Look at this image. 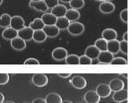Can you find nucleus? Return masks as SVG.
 Here are the masks:
<instances>
[{
	"label": "nucleus",
	"mask_w": 132,
	"mask_h": 103,
	"mask_svg": "<svg viewBox=\"0 0 132 103\" xmlns=\"http://www.w3.org/2000/svg\"><path fill=\"white\" fill-rule=\"evenodd\" d=\"M67 30H68V33L72 36H79L85 32V25L77 21L73 22V23H69Z\"/></svg>",
	"instance_id": "f257e3e1"
},
{
	"label": "nucleus",
	"mask_w": 132,
	"mask_h": 103,
	"mask_svg": "<svg viewBox=\"0 0 132 103\" xmlns=\"http://www.w3.org/2000/svg\"><path fill=\"white\" fill-rule=\"evenodd\" d=\"M31 82L36 87H44L48 83V77L44 73H35L31 77Z\"/></svg>",
	"instance_id": "f03ea898"
},
{
	"label": "nucleus",
	"mask_w": 132,
	"mask_h": 103,
	"mask_svg": "<svg viewBox=\"0 0 132 103\" xmlns=\"http://www.w3.org/2000/svg\"><path fill=\"white\" fill-rule=\"evenodd\" d=\"M10 27L14 29V30H16L17 32L21 30V29H23V27H25V22L23 20V18L19 15H14L13 17H11Z\"/></svg>",
	"instance_id": "7ed1b4c3"
},
{
	"label": "nucleus",
	"mask_w": 132,
	"mask_h": 103,
	"mask_svg": "<svg viewBox=\"0 0 132 103\" xmlns=\"http://www.w3.org/2000/svg\"><path fill=\"white\" fill-rule=\"evenodd\" d=\"M70 83H71L72 86H73L74 88H76V89L82 90L86 87L87 82L83 76H81V75H75V76L70 80Z\"/></svg>",
	"instance_id": "20e7f679"
},
{
	"label": "nucleus",
	"mask_w": 132,
	"mask_h": 103,
	"mask_svg": "<svg viewBox=\"0 0 132 103\" xmlns=\"http://www.w3.org/2000/svg\"><path fill=\"white\" fill-rule=\"evenodd\" d=\"M33 32L34 31L31 28H30L29 26H25L23 29H21L20 31H18L17 36L20 37L21 39H23L24 41H30V40H32Z\"/></svg>",
	"instance_id": "39448f33"
},
{
	"label": "nucleus",
	"mask_w": 132,
	"mask_h": 103,
	"mask_svg": "<svg viewBox=\"0 0 132 103\" xmlns=\"http://www.w3.org/2000/svg\"><path fill=\"white\" fill-rule=\"evenodd\" d=\"M114 58V55L111 54V52H109L108 50L105 51H101L97 58L98 63L99 64H104V65H110L111 62V60Z\"/></svg>",
	"instance_id": "423d86ee"
},
{
	"label": "nucleus",
	"mask_w": 132,
	"mask_h": 103,
	"mask_svg": "<svg viewBox=\"0 0 132 103\" xmlns=\"http://www.w3.org/2000/svg\"><path fill=\"white\" fill-rule=\"evenodd\" d=\"M52 58L54 60H57V61H62L65 60V58L68 56V50L64 48H56L53 49L52 51Z\"/></svg>",
	"instance_id": "0eeeda50"
},
{
	"label": "nucleus",
	"mask_w": 132,
	"mask_h": 103,
	"mask_svg": "<svg viewBox=\"0 0 132 103\" xmlns=\"http://www.w3.org/2000/svg\"><path fill=\"white\" fill-rule=\"evenodd\" d=\"M11 47L16 51H22L26 48V43L25 41L21 39L20 37H15L14 39L11 40Z\"/></svg>",
	"instance_id": "6e6552de"
},
{
	"label": "nucleus",
	"mask_w": 132,
	"mask_h": 103,
	"mask_svg": "<svg viewBox=\"0 0 132 103\" xmlns=\"http://www.w3.org/2000/svg\"><path fill=\"white\" fill-rule=\"evenodd\" d=\"M42 31L46 34L47 38L48 37L49 38H55V37L59 36V32H60V30L56 25H45Z\"/></svg>",
	"instance_id": "1a4fd4ad"
},
{
	"label": "nucleus",
	"mask_w": 132,
	"mask_h": 103,
	"mask_svg": "<svg viewBox=\"0 0 132 103\" xmlns=\"http://www.w3.org/2000/svg\"><path fill=\"white\" fill-rule=\"evenodd\" d=\"M96 93L100 96V98H107L111 95V91L109 85L105 83H102L96 87Z\"/></svg>",
	"instance_id": "9d476101"
},
{
	"label": "nucleus",
	"mask_w": 132,
	"mask_h": 103,
	"mask_svg": "<svg viewBox=\"0 0 132 103\" xmlns=\"http://www.w3.org/2000/svg\"><path fill=\"white\" fill-rule=\"evenodd\" d=\"M115 8H116V7H115L114 4H112L110 1H103V3L100 4V5H99L100 12H102L103 14H109L113 13Z\"/></svg>",
	"instance_id": "9b49d317"
},
{
	"label": "nucleus",
	"mask_w": 132,
	"mask_h": 103,
	"mask_svg": "<svg viewBox=\"0 0 132 103\" xmlns=\"http://www.w3.org/2000/svg\"><path fill=\"white\" fill-rule=\"evenodd\" d=\"M100 52L101 51L97 49L94 45H91V46H88V47L85 49V55L87 56L89 58L92 59V61L94 60H96L99 56Z\"/></svg>",
	"instance_id": "f8f14e48"
},
{
	"label": "nucleus",
	"mask_w": 132,
	"mask_h": 103,
	"mask_svg": "<svg viewBox=\"0 0 132 103\" xmlns=\"http://www.w3.org/2000/svg\"><path fill=\"white\" fill-rule=\"evenodd\" d=\"M85 101L86 103H99L100 102V98L99 95L96 93L95 91H89L85 94Z\"/></svg>",
	"instance_id": "ddd939ff"
},
{
	"label": "nucleus",
	"mask_w": 132,
	"mask_h": 103,
	"mask_svg": "<svg viewBox=\"0 0 132 103\" xmlns=\"http://www.w3.org/2000/svg\"><path fill=\"white\" fill-rule=\"evenodd\" d=\"M29 6L31 8L34 9V10L38 11V12H46L48 10L47 5H46L45 2L43 0H40V1H30Z\"/></svg>",
	"instance_id": "4468645a"
},
{
	"label": "nucleus",
	"mask_w": 132,
	"mask_h": 103,
	"mask_svg": "<svg viewBox=\"0 0 132 103\" xmlns=\"http://www.w3.org/2000/svg\"><path fill=\"white\" fill-rule=\"evenodd\" d=\"M128 98H129L128 91L126 89H124V88L118 91H115L112 96V100H114L115 102H118V103L120 101H123V100H128Z\"/></svg>",
	"instance_id": "2eb2a0df"
},
{
	"label": "nucleus",
	"mask_w": 132,
	"mask_h": 103,
	"mask_svg": "<svg viewBox=\"0 0 132 103\" xmlns=\"http://www.w3.org/2000/svg\"><path fill=\"white\" fill-rule=\"evenodd\" d=\"M108 85H109L111 91H113V92H115V91H120V90L123 89L124 82H123V81L120 80V79L115 78V79H112Z\"/></svg>",
	"instance_id": "dca6fc26"
},
{
	"label": "nucleus",
	"mask_w": 132,
	"mask_h": 103,
	"mask_svg": "<svg viewBox=\"0 0 132 103\" xmlns=\"http://www.w3.org/2000/svg\"><path fill=\"white\" fill-rule=\"evenodd\" d=\"M80 13L78 12V10H76V9H68L67 13L65 14V17L70 22V23H73V22H77L78 21V19L80 18Z\"/></svg>",
	"instance_id": "f3484780"
},
{
	"label": "nucleus",
	"mask_w": 132,
	"mask_h": 103,
	"mask_svg": "<svg viewBox=\"0 0 132 103\" xmlns=\"http://www.w3.org/2000/svg\"><path fill=\"white\" fill-rule=\"evenodd\" d=\"M107 50L113 55L120 52V41L117 39L107 41Z\"/></svg>",
	"instance_id": "a211bd4d"
},
{
	"label": "nucleus",
	"mask_w": 132,
	"mask_h": 103,
	"mask_svg": "<svg viewBox=\"0 0 132 103\" xmlns=\"http://www.w3.org/2000/svg\"><path fill=\"white\" fill-rule=\"evenodd\" d=\"M117 35H118L117 32L112 28H107L105 30H103V32H102V37H103V39H104L106 41L116 40Z\"/></svg>",
	"instance_id": "6ab92c4d"
},
{
	"label": "nucleus",
	"mask_w": 132,
	"mask_h": 103,
	"mask_svg": "<svg viewBox=\"0 0 132 103\" xmlns=\"http://www.w3.org/2000/svg\"><path fill=\"white\" fill-rule=\"evenodd\" d=\"M67 10H68V8H67L64 5H57L56 6H54L53 8H51V13L53 15H55L57 18H59V17H63V16H65V14H66V13H67Z\"/></svg>",
	"instance_id": "aec40b11"
},
{
	"label": "nucleus",
	"mask_w": 132,
	"mask_h": 103,
	"mask_svg": "<svg viewBox=\"0 0 132 103\" xmlns=\"http://www.w3.org/2000/svg\"><path fill=\"white\" fill-rule=\"evenodd\" d=\"M2 37H3V39H5L6 40H11L15 38V37H17V31L14 30L10 26L6 27L3 31V32H2Z\"/></svg>",
	"instance_id": "412c9836"
},
{
	"label": "nucleus",
	"mask_w": 132,
	"mask_h": 103,
	"mask_svg": "<svg viewBox=\"0 0 132 103\" xmlns=\"http://www.w3.org/2000/svg\"><path fill=\"white\" fill-rule=\"evenodd\" d=\"M40 19L42 20L44 25H55L57 22V17L53 15L51 13H45L44 14H42Z\"/></svg>",
	"instance_id": "4be33fe9"
},
{
	"label": "nucleus",
	"mask_w": 132,
	"mask_h": 103,
	"mask_svg": "<svg viewBox=\"0 0 132 103\" xmlns=\"http://www.w3.org/2000/svg\"><path fill=\"white\" fill-rule=\"evenodd\" d=\"M32 40L37 43H42L47 40V36L44 33V32L42 30H38L33 32V36Z\"/></svg>",
	"instance_id": "5701e85b"
},
{
	"label": "nucleus",
	"mask_w": 132,
	"mask_h": 103,
	"mask_svg": "<svg viewBox=\"0 0 132 103\" xmlns=\"http://www.w3.org/2000/svg\"><path fill=\"white\" fill-rule=\"evenodd\" d=\"M45 100L47 103H61L62 98L57 92H51L46 96Z\"/></svg>",
	"instance_id": "b1692460"
},
{
	"label": "nucleus",
	"mask_w": 132,
	"mask_h": 103,
	"mask_svg": "<svg viewBox=\"0 0 132 103\" xmlns=\"http://www.w3.org/2000/svg\"><path fill=\"white\" fill-rule=\"evenodd\" d=\"M69 23H70V22L68 21L65 16H63V17L57 18V22H56L55 25L59 30H67L68 25H69Z\"/></svg>",
	"instance_id": "393cba45"
},
{
	"label": "nucleus",
	"mask_w": 132,
	"mask_h": 103,
	"mask_svg": "<svg viewBox=\"0 0 132 103\" xmlns=\"http://www.w3.org/2000/svg\"><path fill=\"white\" fill-rule=\"evenodd\" d=\"M65 62L67 65H79V57L76 54L68 55L65 58Z\"/></svg>",
	"instance_id": "a878e982"
},
{
	"label": "nucleus",
	"mask_w": 132,
	"mask_h": 103,
	"mask_svg": "<svg viewBox=\"0 0 132 103\" xmlns=\"http://www.w3.org/2000/svg\"><path fill=\"white\" fill-rule=\"evenodd\" d=\"M44 23L42 22V20L40 18H36L34 19L31 23H30L29 27L31 28L33 31H38V30H42L44 28Z\"/></svg>",
	"instance_id": "bb28decb"
},
{
	"label": "nucleus",
	"mask_w": 132,
	"mask_h": 103,
	"mask_svg": "<svg viewBox=\"0 0 132 103\" xmlns=\"http://www.w3.org/2000/svg\"><path fill=\"white\" fill-rule=\"evenodd\" d=\"M11 17L12 16L8 14H3L0 16V27L2 28H6L10 26Z\"/></svg>",
	"instance_id": "cd10ccee"
},
{
	"label": "nucleus",
	"mask_w": 132,
	"mask_h": 103,
	"mask_svg": "<svg viewBox=\"0 0 132 103\" xmlns=\"http://www.w3.org/2000/svg\"><path fill=\"white\" fill-rule=\"evenodd\" d=\"M94 46H95L100 51L107 50V41L103 38L96 40L95 42H94Z\"/></svg>",
	"instance_id": "c85d7f7f"
},
{
	"label": "nucleus",
	"mask_w": 132,
	"mask_h": 103,
	"mask_svg": "<svg viewBox=\"0 0 132 103\" xmlns=\"http://www.w3.org/2000/svg\"><path fill=\"white\" fill-rule=\"evenodd\" d=\"M68 4L72 9L79 10L85 6V0H71Z\"/></svg>",
	"instance_id": "c756f323"
},
{
	"label": "nucleus",
	"mask_w": 132,
	"mask_h": 103,
	"mask_svg": "<svg viewBox=\"0 0 132 103\" xmlns=\"http://www.w3.org/2000/svg\"><path fill=\"white\" fill-rule=\"evenodd\" d=\"M128 62L125 58H120V57H117V58H113V59L111 60L110 65H127Z\"/></svg>",
	"instance_id": "7c9ffc66"
},
{
	"label": "nucleus",
	"mask_w": 132,
	"mask_h": 103,
	"mask_svg": "<svg viewBox=\"0 0 132 103\" xmlns=\"http://www.w3.org/2000/svg\"><path fill=\"white\" fill-rule=\"evenodd\" d=\"M93 61L91 58H89L87 56L85 55H83V56L79 57V65H92Z\"/></svg>",
	"instance_id": "2f4dec72"
},
{
	"label": "nucleus",
	"mask_w": 132,
	"mask_h": 103,
	"mask_svg": "<svg viewBox=\"0 0 132 103\" xmlns=\"http://www.w3.org/2000/svg\"><path fill=\"white\" fill-rule=\"evenodd\" d=\"M9 82V74L7 73H0V85H5Z\"/></svg>",
	"instance_id": "473e14b6"
},
{
	"label": "nucleus",
	"mask_w": 132,
	"mask_h": 103,
	"mask_svg": "<svg viewBox=\"0 0 132 103\" xmlns=\"http://www.w3.org/2000/svg\"><path fill=\"white\" fill-rule=\"evenodd\" d=\"M128 41L121 40L120 41V51H121L124 55H128Z\"/></svg>",
	"instance_id": "72a5a7b5"
},
{
	"label": "nucleus",
	"mask_w": 132,
	"mask_h": 103,
	"mask_svg": "<svg viewBox=\"0 0 132 103\" xmlns=\"http://www.w3.org/2000/svg\"><path fill=\"white\" fill-rule=\"evenodd\" d=\"M120 20L123 22L124 23H128V17H129V14H128V9L125 8L120 12Z\"/></svg>",
	"instance_id": "f704fd0d"
},
{
	"label": "nucleus",
	"mask_w": 132,
	"mask_h": 103,
	"mask_svg": "<svg viewBox=\"0 0 132 103\" xmlns=\"http://www.w3.org/2000/svg\"><path fill=\"white\" fill-rule=\"evenodd\" d=\"M45 2L46 5H47L48 9L50 8H53L54 6H56L57 5H59V0H43Z\"/></svg>",
	"instance_id": "c9c22d12"
},
{
	"label": "nucleus",
	"mask_w": 132,
	"mask_h": 103,
	"mask_svg": "<svg viewBox=\"0 0 132 103\" xmlns=\"http://www.w3.org/2000/svg\"><path fill=\"white\" fill-rule=\"evenodd\" d=\"M23 64H24V65H40V62H39L36 58H30L25 60Z\"/></svg>",
	"instance_id": "e433bc0d"
},
{
	"label": "nucleus",
	"mask_w": 132,
	"mask_h": 103,
	"mask_svg": "<svg viewBox=\"0 0 132 103\" xmlns=\"http://www.w3.org/2000/svg\"><path fill=\"white\" fill-rule=\"evenodd\" d=\"M57 75H59V77H61V78H68V77L71 75V73H57Z\"/></svg>",
	"instance_id": "4c0bfd02"
},
{
	"label": "nucleus",
	"mask_w": 132,
	"mask_h": 103,
	"mask_svg": "<svg viewBox=\"0 0 132 103\" xmlns=\"http://www.w3.org/2000/svg\"><path fill=\"white\" fill-rule=\"evenodd\" d=\"M31 103H47V102H46L45 99L38 98V99H35V100H33V101Z\"/></svg>",
	"instance_id": "58836bf2"
},
{
	"label": "nucleus",
	"mask_w": 132,
	"mask_h": 103,
	"mask_svg": "<svg viewBox=\"0 0 132 103\" xmlns=\"http://www.w3.org/2000/svg\"><path fill=\"white\" fill-rule=\"evenodd\" d=\"M5 101V96L2 92H0V103H4Z\"/></svg>",
	"instance_id": "ea45409f"
},
{
	"label": "nucleus",
	"mask_w": 132,
	"mask_h": 103,
	"mask_svg": "<svg viewBox=\"0 0 132 103\" xmlns=\"http://www.w3.org/2000/svg\"><path fill=\"white\" fill-rule=\"evenodd\" d=\"M128 32H125L123 34V40H125V41H128Z\"/></svg>",
	"instance_id": "a19ab883"
},
{
	"label": "nucleus",
	"mask_w": 132,
	"mask_h": 103,
	"mask_svg": "<svg viewBox=\"0 0 132 103\" xmlns=\"http://www.w3.org/2000/svg\"><path fill=\"white\" fill-rule=\"evenodd\" d=\"M120 75H122L123 77H125L126 79L128 78V73H120Z\"/></svg>",
	"instance_id": "79ce46f5"
},
{
	"label": "nucleus",
	"mask_w": 132,
	"mask_h": 103,
	"mask_svg": "<svg viewBox=\"0 0 132 103\" xmlns=\"http://www.w3.org/2000/svg\"><path fill=\"white\" fill-rule=\"evenodd\" d=\"M61 2H63V3H69L71 0H60Z\"/></svg>",
	"instance_id": "37998d69"
},
{
	"label": "nucleus",
	"mask_w": 132,
	"mask_h": 103,
	"mask_svg": "<svg viewBox=\"0 0 132 103\" xmlns=\"http://www.w3.org/2000/svg\"><path fill=\"white\" fill-rule=\"evenodd\" d=\"M61 103H73V102L70 101V100H64V101L62 100V102H61Z\"/></svg>",
	"instance_id": "c03bdc74"
},
{
	"label": "nucleus",
	"mask_w": 132,
	"mask_h": 103,
	"mask_svg": "<svg viewBox=\"0 0 132 103\" xmlns=\"http://www.w3.org/2000/svg\"><path fill=\"white\" fill-rule=\"evenodd\" d=\"M119 103H129V101H128V100H123V101H120Z\"/></svg>",
	"instance_id": "a18cd8bd"
},
{
	"label": "nucleus",
	"mask_w": 132,
	"mask_h": 103,
	"mask_svg": "<svg viewBox=\"0 0 132 103\" xmlns=\"http://www.w3.org/2000/svg\"><path fill=\"white\" fill-rule=\"evenodd\" d=\"M5 103H14V101H6V102H5Z\"/></svg>",
	"instance_id": "49530a36"
},
{
	"label": "nucleus",
	"mask_w": 132,
	"mask_h": 103,
	"mask_svg": "<svg viewBox=\"0 0 132 103\" xmlns=\"http://www.w3.org/2000/svg\"><path fill=\"white\" fill-rule=\"evenodd\" d=\"M2 3H3V0H0V5H2Z\"/></svg>",
	"instance_id": "de8ad7c7"
},
{
	"label": "nucleus",
	"mask_w": 132,
	"mask_h": 103,
	"mask_svg": "<svg viewBox=\"0 0 132 103\" xmlns=\"http://www.w3.org/2000/svg\"><path fill=\"white\" fill-rule=\"evenodd\" d=\"M30 1H40V0H30Z\"/></svg>",
	"instance_id": "09e8293b"
},
{
	"label": "nucleus",
	"mask_w": 132,
	"mask_h": 103,
	"mask_svg": "<svg viewBox=\"0 0 132 103\" xmlns=\"http://www.w3.org/2000/svg\"><path fill=\"white\" fill-rule=\"evenodd\" d=\"M78 103H83V102H78Z\"/></svg>",
	"instance_id": "8fccbe9b"
},
{
	"label": "nucleus",
	"mask_w": 132,
	"mask_h": 103,
	"mask_svg": "<svg viewBox=\"0 0 132 103\" xmlns=\"http://www.w3.org/2000/svg\"><path fill=\"white\" fill-rule=\"evenodd\" d=\"M23 103H28V102H23Z\"/></svg>",
	"instance_id": "3c124183"
}]
</instances>
